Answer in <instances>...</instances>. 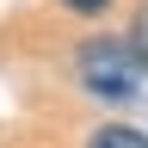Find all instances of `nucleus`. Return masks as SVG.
Returning <instances> with one entry per match:
<instances>
[{
    "mask_svg": "<svg viewBox=\"0 0 148 148\" xmlns=\"http://www.w3.org/2000/svg\"><path fill=\"white\" fill-rule=\"evenodd\" d=\"M136 31H142V37H136V43H130V49H136V56H142V62H148V12L136 18Z\"/></svg>",
    "mask_w": 148,
    "mask_h": 148,
    "instance_id": "7ed1b4c3",
    "label": "nucleus"
},
{
    "mask_svg": "<svg viewBox=\"0 0 148 148\" xmlns=\"http://www.w3.org/2000/svg\"><path fill=\"white\" fill-rule=\"evenodd\" d=\"M86 148H148V136L130 130V123H99V130L86 136Z\"/></svg>",
    "mask_w": 148,
    "mask_h": 148,
    "instance_id": "f03ea898",
    "label": "nucleus"
},
{
    "mask_svg": "<svg viewBox=\"0 0 148 148\" xmlns=\"http://www.w3.org/2000/svg\"><path fill=\"white\" fill-rule=\"evenodd\" d=\"M142 74H148V62H142L130 43H86V49H80V80H86L92 92L123 99V92L142 86Z\"/></svg>",
    "mask_w": 148,
    "mask_h": 148,
    "instance_id": "f257e3e1",
    "label": "nucleus"
},
{
    "mask_svg": "<svg viewBox=\"0 0 148 148\" xmlns=\"http://www.w3.org/2000/svg\"><path fill=\"white\" fill-rule=\"evenodd\" d=\"M68 6H74V12H105L111 0H68Z\"/></svg>",
    "mask_w": 148,
    "mask_h": 148,
    "instance_id": "20e7f679",
    "label": "nucleus"
}]
</instances>
